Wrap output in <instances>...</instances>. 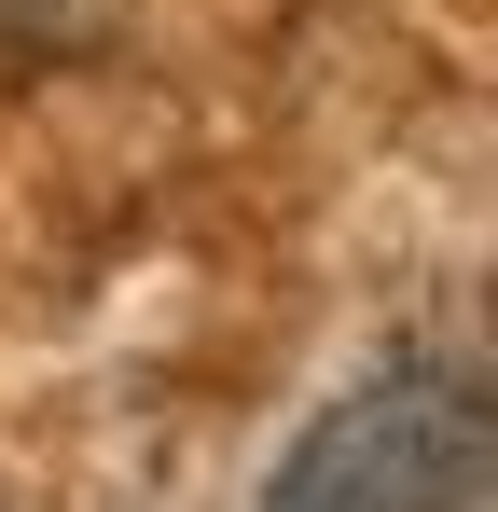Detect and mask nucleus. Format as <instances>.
I'll list each match as a JSON object with an SVG mask.
<instances>
[{"label":"nucleus","instance_id":"f257e3e1","mask_svg":"<svg viewBox=\"0 0 498 512\" xmlns=\"http://www.w3.org/2000/svg\"><path fill=\"white\" fill-rule=\"evenodd\" d=\"M498 471V402L471 360H374L360 388H332L305 443L277 457L263 512H471Z\"/></svg>","mask_w":498,"mask_h":512},{"label":"nucleus","instance_id":"f03ea898","mask_svg":"<svg viewBox=\"0 0 498 512\" xmlns=\"http://www.w3.org/2000/svg\"><path fill=\"white\" fill-rule=\"evenodd\" d=\"M111 28H125V0H0V84L83 70V56H97Z\"/></svg>","mask_w":498,"mask_h":512}]
</instances>
